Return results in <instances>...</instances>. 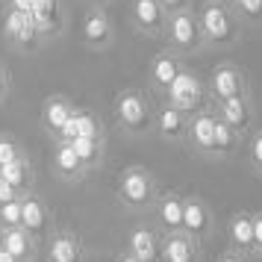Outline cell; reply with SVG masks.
I'll list each match as a JSON object with an SVG mask.
<instances>
[{
	"mask_svg": "<svg viewBox=\"0 0 262 262\" xmlns=\"http://www.w3.org/2000/svg\"><path fill=\"white\" fill-rule=\"evenodd\" d=\"M156 198H159L156 177L144 165H127L118 174L115 201H118L127 212H150Z\"/></svg>",
	"mask_w": 262,
	"mask_h": 262,
	"instance_id": "obj_1",
	"label": "cell"
},
{
	"mask_svg": "<svg viewBox=\"0 0 262 262\" xmlns=\"http://www.w3.org/2000/svg\"><path fill=\"white\" fill-rule=\"evenodd\" d=\"M112 112L127 136H147L156 124V109L142 89H121L112 100Z\"/></svg>",
	"mask_w": 262,
	"mask_h": 262,
	"instance_id": "obj_2",
	"label": "cell"
},
{
	"mask_svg": "<svg viewBox=\"0 0 262 262\" xmlns=\"http://www.w3.org/2000/svg\"><path fill=\"white\" fill-rule=\"evenodd\" d=\"M198 21H201L206 45L227 48V45H236L238 41V12L227 0H203Z\"/></svg>",
	"mask_w": 262,
	"mask_h": 262,
	"instance_id": "obj_3",
	"label": "cell"
},
{
	"mask_svg": "<svg viewBox=\"0 0 262 262\" xmlns=\"http://www.w3.org/2000/svg\"><path fill=\"white\" fill-rule=\"evenodd\" d=\"M165 41H168V50L177 53V56H191L206 45L203 41V30H201V21L191 9H180V12L168 15V24H165Z\"/></svg>",
	"mask_w": 262,
	"mask_h": 262,
	"instance_id": "obj_4",
	"label": "cell"
},
{
	"mask_svg": "<svg viewBox=\"0 0 262 262\" xmlns=\"http://www.w3.org/2000/svg\"><path fill=\"white\" fill-rule=\"evenodd\" d=\"M165 103L171 106H177L180 112H186V115H198L203 109H212V100H209V92H206V85L201 83V77L198 74H191L183 68L174 85L165 92Z\"/></svg>",
	"mask_w": 262,
	"mask_h": 262,
	"instance_id": "obj_5",
	"label": "cell"
},
{
	"mask_svg": "<svg viewBox=\"0 0 262 262\" xmlns=\"http://www.w3.org/2000/svg\"><path fill=\"white\" fill-rule=\"evenodd\" d=\"M21 227L36 238L38 245H48V238L56 233L53 209H50V203L38 191H27L21 198Z\"/></svg>",
	"mask_w": 262,
	"mask_h": 262,
	"instance_id": "obj_6",
	"label": "cell"
},
{
	"mask_svg": "<svg viewBox=\"0 0 262 262\" xmlns=\"http://www.w3.org/2000/svg\"><path fill=\"white\" fill-rule=\"evenodd\" d=\"M206 92H209L212 106H218V103H224V100H233V97H238V95H248V77H245V71H242L238 65L221 62V65L209 74Z\"/></svg>",
	"mask_w": 262,
	"mask_h": 262,
	"instance_id": "obj_7",
	"label": "cell"
},
{
	"mask_svg": "<svg viewBox=\"0 0 262 262\" xmlns=\"http://www.w3.org/2000/svg\"><path fill=\"white\" fill-rule=\"evenodd\" d=\"M183 233L191 236L198 245H206L215 233V215L212 206L198 198V194H186V206H183Z\"/></svg>",
	"mask_w": 262,
	"mask_h": 262,
	"instance_id": "obj_8",
	"label": "cell"
},
{
	"mask_svg": "<svg viewBox=\"0 0 262 262\" xmlns=\"http://www.w3.org/2000/svg\"><path fill=\"white\" fill-rule=\"evenodd\" d=\"M183 206H186V194H180L177 189L159 191L154 203V227L162 236L183 233Z\"/></svg>",
	"mask_w": 262,
	"mask_h": 262,
	"instance_id": "obj_9",
	"label": "cell"
},
{
	"mask_svg": "<svg viewBox=\"0 0 262 262\" xmlns=\"http://www.w3.org/2000/svg\"><path fill=\"white\" fill-rule=\"evenodd\" d=\"M162 242H165V236L154 224H139L127 233L124 250L139 262H162Z\"/></svg>",
	"mask_w": 262,
	"mask_h": 262,
	"instance_id": "obj_10",
	"label": "cell"
},
{
	"mask_svg": "<svg viewBox=\"0 0 262 262\" xmlns=\"http://www.w3.org/2000/svg\"><path fill=\"white\" fill-rule=\"evenodd\" d=\"M83 41L92 50H106L115 41V24L109 21L103 6H89L83 15Z\"/></svg>",
	"mask_w": 262,
	"mask_h": 262,
	"instance_id": "obj_11",
	"label": "cell"
},
{
	"mask_svg": "<svg viewBox=\"0 0 262 262\" xmlns=\"http://www.w3.org/2000/svg\"><path fill=\"white\" fill-rule=\"evenodd\" d=\"M3 36L9 38L12 45H18L21 50H33L38 41H41L33 15L21 12V9H6V18H3Z\"/></svg>",
	"mask_w": 262,
	"mask_h": 262,
	"instance_id": "obj_12",
	"label": "cell"
},
{
	"mask_svg": "<svg viewBox=\"0 0 262 262\" xmlns=\"http://www.w3.org/2000/svg\"><path fill=\"white\" fill-rule=\"evenodd\" d=\"M45 262H85V245L74 230H56L45 245Z\"/></svg>",
	"mask_w": 262,
	"mask_h": 262,
	"instance_id": "obj_13",
	"label": "cell"
},
{
	"mask_svg": "<svg viewBox=\"0 0 262 262\" xmlns=\"http://www.w3.org/2000/svg\"><path fill=\"white\" fill-rule=\"evenodd\" d=\"M212 109L218 112V118L224 121V124L233 127V133H236L238 139L253 133V103H250V95H238V97L224 100V103H218Z\"/></svg>",
	"mask_w": 262,
	"mask_h": 262,
	"instance_id": "obj_14",
	"label": "cell"
},
{
	"mask_svg": "<svg viewBox=\"0 0 262 262\" xmlns=\"http://www.w3.org/2000/svg\"><path fill=\"white\" fill-rule=\"evenodd\" d=\"M50 171L56 174V180L68 183V186L80 183V180L89 174V168L80 162L77 150H74L71 144H65V142H53V154H50Z\"/></svg>",
	"mask_w": 262,
	"mask_h": 262,
	"instance_id": "obj_15",
	"label": "cell"
},
{
	"mask_svg": "<svg viewBox=\"0 0 262 262\" xmlns=\"http://www.w3.org/2000/svg\"><path fill=\"white\" fill-rule=\"evenodd\" d=\"M186 144H189L194 154L209 156L212 159V144H215V109H203L198 115L189 118V136H186Z\"/></svg>",
	"mask_w": 262,
	"mask_h": 262,
	"instance_id": "obj_16",
	"label": "cell"
},
{
	"mask_svg": "<svg viewBox=\"0 0 262 262\" xmlns=\"http://www.w3.org/2000/svg\"><path fill=\"white\" fill-rule=\"evenodd\" d=\"M130 12L136 27L144 36H162L168 24V12L159 0H130Z\"/></svg>",
	"mask_w": 262,
	"mask_h": 262,
	"instance_id": "obj_17",
	"label": "cell"
},
{
	"mask_svg": "<svg viewBox=\"0 0 262 262\" xmlns=\"http://www.w3.org/2000/svg\"><path fill=\"white\" fill-rule=\"evenodd\" d=\"M154 127L168 144H183L186 136H189V115L180 112L177 106H171V103H162V106L156 109V124Z\"/></svg>",
	"mask_w": 262,
	"mask_h": 262,
	"instance_id": "obj_18",
	"label": "cell"
},
{
	"mask_svg": "<svg viewBox=\"0 0 262 262\" xmlns=\"http://www.w3.org/2000/svg\"><path fill=\"white\" fill-rule=\"evenodd\" d=\"M180 74H183V62H180V56L177 53H171V50L156 53L154 59H150V68H147L150 85H154L156 92H162V95L174 85V80H177Z\"/></svg>",
	"mask_w": 262,
	"mask_h": 262,
	"instance_id": "obj_19",
	"label": "cell"
},
{
	"mask_svg": "<svg viewBox=\"0 0 262 262\" xmlns=\"http://www.w3.org/2000/svg\"><path fill=\"white\" fill-rule=\"evenodd\" d=\"M227 238H230V250L253 259V212H248V209L233 212L230 224H227Z\"/></svg>",
	"mask_w": 262,
	"mask_h": 262,
	"instance_id": "obj_20",
	"label": "cell"
},
{
	"mask_svg": "<svg viewBox=\"0 0 262 262\" xmlns=\"http://www.w3.org/2000/svg\"><path fill=\"white\" fill-rule=\"evenodd\" d=\"M33 21L41 38H53L59 36L62 24H65V15H62V0H33Z\"/></svg>",
	"mask_w": 262,
	"mask_h": 262,
	"instance_id": "obj_21",
	"label": "cell"
},
{
	"mask_svg": "<svg viewBox=\"0 0 262 262\" xmlns=\"http://www.w3.org/2000/svg\"><path fill=\"white\" fill-rule=\"evenodd\" d=\"M74 112H77V106H74L68 97L62 95H50L45 103H41V127L48 130L50 139H56L62 133V127L68 124V118H71Z\"/></svg>",
	"mask_w": 262,
	"mask_h": 262,
	"instance_id": "obj_22",
	"label": "cell"
},
{
	"mask_svg": "<svg viewBox=\"0 0 262 262\" xmlns=\"http://www.w3.org/2000/svg\"><path fill=\"white\" fill-rule=\"evenodd\" d=\"M162 262H203V245L186 233H171L162 242Z\"/></svg>",
	"mask_w": 262,
	"mask_h": 262,
	"instance_id": "obj_23",
	"label": "cell"
},
{
	"mask_svg": "<svg viewBox=\"0 0 262 262\" xmlns=\"http://www.w3.org/2000/svg\"><path fill=\"white\" fill-rule=\"evenodd\" d=\"M38 248H41V245L27 233L24 227H12V230H6L3 250H6L15 262H38Z\"/></svg>",
	"mask_w": 262,
	"mask_h": 262,
	"instance_id": "obj_24",
	"label": "cell"
},
{
	"mask_svg": "<svg viewBox=\"0 0 262 262\" xmlns=\"http://www.w3.org/2000/svg\"><path fill=\"white\" fill-rule=\"evenodd\" d=\"M0 177L6 180L12 189L21 191V198H24L27 191H36V168L30 162V156H21L12 165H3L0 168Z\"/></svg>",
	"mask_w": 262,
	"mask_h": 262,
	"instance_id": "obj_25",
	"label": "cell"
},
{
	"mask_svg": "<svg viewBox=\"0 0 262 262\" xmlns=\"http://www.w3.org/2000/svg\"><path fill=\"white\" fill-rule=\"evenodd\" d=\"M71 147L77 150L80 162H83L89 171H97L103 165V156H106V139H77L71 142Z\"/></svg>",
	"mask_w": 262,
	"mask_h": 262,
	"instance_id": "obj_26",
	"label": "cell"
},
{
	"mask_svg": "<svg viewBox=\"0 0 262 262\" xmlns=\"http://www.w3.org/2000/svg\"><path fill=\"white\" fill-rule=\"evenodd\" d=\"M238 147V136L233 133L230 124L218 118V112H215V144H212V159H227V156H233Z\"/></svg>",
	"mask_w": 262,
	"mask_h": 262,
	"instance_id": "obj_27",
	"label": "cell"
},
{
	"mask_svg": "<svg viewBox=\"0 0 262 262\" xmlns=\"http://www.w3.org/2000/svg\"><path fill=\"white\" fill-rule=\"evenodd\" d=\"M77 115H80V139H106L103 136V124H100V118L95 112L77 109Z\"/></svg>",
	"mask_w": 262,
	"mask_h": 262,
	"instance_id": "obj_28",
	"label": "cell"
},
{
	"mask_svg": "<svg viewBox=\"0 0 262 262\" xmlns=\"http://www.w3.org/2000/svg\"><path fill=\"white\" fill-rule=\"evenodd\" d=\"M21 156H27V154H24V147L15 142L9 133H0V168H3V165H12V162H18Z\"/></svg>",
	"mask_w": 262,
	"mask_h": 262,
	"instance_id": "obj_29",
	"label": "cell"
},
{
	"mask_svg": "<svg viewBox=\"0 0 262 262\" xmlns=\"http://www.w3.org/2000/svg\"><path fill=\"white\" fill-rule=\"evenodd\" d=\"M0 227L3 230L21 227V201H12V203H3L0 206Z\"/></svg>",
	"mask_w": 262,
	"mask_h": 262,
	"instance_id": "obj_30",
	"label": "cell"
},
{
	"mask_svg": "<svg viewBox=\"0 0 262 262\" xmlns=\"http://www.w3.org/2000/svg\"><path fill=\"white\" fill-rule=\"evenodd\" d=\"M248 156H250V168L262 177V130H253L248 139Z\"/></svg>",
	"mask_w": 262,
	"mask_h": 262,
	"instance_id": "obj_31",
	"label": "cell"
},
{
	"mask_svg": "<svg viewBox=\"0 0 262 262\" xmlns=\"http://www.w3.org/2000/svg\"><path fill=\"white\" fill-rule=\"evenodd\" d=\"M233 9L248 21H262V0H233Z\"/></svg>",
	"mask_w": 262,
	"mask_h": 262,
	"instance_id": "obj_32",
	"label": "cell"
},
{
	"mask_svg": "<svg viewBox=\"0 0 262 262\" xmlns=\"http://www.w3.org/2000/svg\"><path fill=\"white\" fill-rule=\"evenodd\" d=\"M253 256L262 259V209L253 212Z\"/></svg>",
	"mask_w": 262,
	"mask_h": 262,
	"instance_id": "obj_33",
	"label": "cell"
},
{
	"mask_svg": "<svg viewBox=\"0 0 262 262\" xmlns=\"http://www.w3.org/2000/svg\"><path fill=\"white\" fill-rule=\"evenodd\" d=\"M12 201H21V191L12 189L6 180L0 177V206H3V203H12Z\"/></svg>",
	"mask_w": 262,
	"mask_h": 262,
	"instance_id": "obj_34",
	"label": "cell"
},
{
	"mask_svg": "<svg viewBox=\"0 0 262 262\" xmlns=\"http://www.w3.org/2000/svg\"><path fill=\"white\" fill-rule=\"evenodd\" d=\"M9 89H12V77H9V68L0 62V103L9 97Z\"/></svg>",
	"mask_w": 262,
	"mask_h": 262,
	"instance_id": "obj_35",
	"label": "cell"
},
{
	"mask_svg": "<svg viewBox=\"0 0 262 262\" xmlns=\"http://www.w3.org/2000/svg\"><path fill=\"white\" fill-rule=\"evenodd\" d=\"M215 262H250L248 256H242V253H236V250H221V253H218V256H215Z\"/></svg>",
	"mask_w": 262,
	"mask_h": 262,
	"instance_id": "obj_36",
	"label": "cell"
},
{
	"mask_svg": "<svg viewBox=\"0 0 262 262\" xmlns=\"http://www.w3.org/2000/svg\"><path fill=\"white\" fill-rule=\"evenodd\" d=\"M159 3L165 6V12H168V15L180 12V9H189V0H159Z\"/></svg>",
	"mask_w": 262,
	"mask_h": 262,
	"instance_id": "obj_37",
	"label": "cell"
},
{
	"mask_svg": "<svg viewBox=\"0 0 262 262\" xmlns=\"http://www.w3.org/2000/svg\"><path fill=\"white\" fill-rule=\"evenodd\" d=\"M9 9H21V12H30L33 9V0H6Z\"/></svg>",
	"mask_w": 262,
	"mask_h": 262,
	"instance_id": "obj_38",
	"label": "cell"
},
{
	"mask_svg": "<svg viewBox=\"0 0 262 262\" xmlns=\"http://www.w3.org/2000/svg\"><path fill=\"white\" fill-rule=\"evenodd\" d=\"M115 262H139V259H133V256L127 253V250H121L118 256H115Z\"/></svg>",
	"mask_w": 262,
	"mask_h": 262,
	"instance_id": "obj_39",
	"label": "cell"
},
{
	"mask_svg": "<svg viewBox=\"0 0 262 262\" xmlns=\"http://www.w3.org/2000/svg\"><path fill=\"white\" fill-rule=\"evenodd\" d=\"M0 262H15V259L9 256V253H6V250H0Z\"/></svg>",
	"mask_w": 262,
	"mask_h": 262,
	"instance_id": "obj_40",
	"label": "cell"
},
{
	"mask_svg": "<svg viewBox=\"0 0 262 262\" xmlns=\"http://www.w3.org/2000/svg\"><path fill=\"white\" fill-rule=\"evenodd\" d=\"M3 238H6V230L0 227V250H3Z\"/></svg>",
	"mask_w": 262,
	"mask_h": 262,
	"instance_id": "obj_41",
	"label": "cell"
},
{
	"mask_svg": "<svg viewBox=\"0 0 262 262\" xmlns=\"http://www.w3.org/2000/svg\"><path fill=\"white\" fill-rule=\"evenodd\" d=\"M109 0H92V6H106Z\"/></svg>",
	"mask_w": 262,
	"mask_h": 262,
	"instance_id": "obj_42",
	"label": "cell"
}]
</instances>
